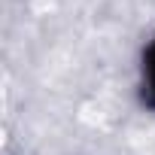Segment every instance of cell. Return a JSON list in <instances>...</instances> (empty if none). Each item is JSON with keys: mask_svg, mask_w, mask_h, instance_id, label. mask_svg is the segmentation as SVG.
Masks as SVG:
<instances>
[{"mask_svg": "<svg viewBox=\"0 0 155 155\" xmlns=\"http://www.w3.org/2000/svg\"><path fill=\"white\" fill-rule=\"evenodd\" d=\"M137 97H140L143 110L155 113V37L140 52V64H137Z\"/></svg>", "mask_w": 155, "mask_h": 155, "instance_id": "cell-1", "label": "cell"}]
</instances>
